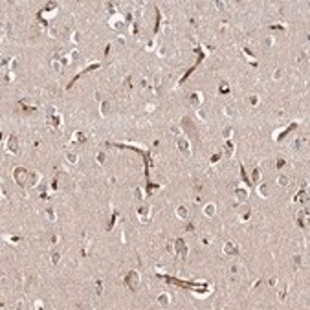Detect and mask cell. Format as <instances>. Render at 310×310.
I'll return each instance as SVG.
<instances>
[{
  "instance_id": "obj_3",
  "label": "cell",
  "mask_w": 310,
  "mask_h": 310,
  "mask_svg": "<svg viewBox=\"0 0 310 310\" xmlns=\"http://www.w3.org/2000/svg\"><path fill=\"white\" fill-rule=\"evenodd\" d=\"M19 149H20V145H19V138H17L15 134H11V136L6 140V150H7L9 154H17V152H19Z\"/></svg>"
},
{
  "instance_id": "obj_49",
  "label": "cell",
  "mask_w": 310,
  "mask_h": 310,
  "mask_svg": "<svg viewBox=\"0 0 310 310\" xmlns=\"http://www.w3.org/2000/svg\"><path fill=\"white\" fill-rule=\"evenodd\" d=\"M116 44H118V46H123V44H125V35H119L118 39H116Z\"/></svg>"
},
{
  "instance_id": "obj_10",
  "label": "cell",
  "mask_w": 310,
  "mask_h": 310,
  "mask_svg": "<svg viewBox=\"0 0 310 310\" xmlns=\"http://www.w3.org/2000/svg\"><path fill=\"white\" fill-rule=\"evenodd\" d=\"M224 154L226 156H235V143H233L231 140H226V143H224Z\"/></svg>"
},
{
  "instance_id": "obj_18",
  "label": "cell",
  "mask_w": 310,
  "mask_h": 310,
  "mask_svg": "<svg viewBox=\"0 0 310 310\" xmlns=\"http://www.w3.org/2000/svg\"><path fill=\"white\" fill-rule=\"evenodd\" d=\"M79 162V156L75 154V152H68L66 154V163H70V165H77Z\"/></svg>"
},
{
  "instance_id": "obj_12",
  "label": "cell",
  "mask_w": 310,
  "mask_h": 310,
  "mask_svg": "<svg viewBox=\"0 0 310 310\" xmlns=\"http://www.w3.org/2000/svg\"><path fill=\"white\" fill-rule=\"evenodd\" d=\"M257 195L263 196V198H266L268 195H270V187H268V183H257Z\"/></svg>"
},
{
  "instance_id": "obj_32",
  "label": "cell",
  "mask_w": 310,
  "mask_h": 310,
  "mask_svg": "<svg viewBox=\"0 0 310 310\" xmlns=\"http://www.w3.org/2000/svg\"><path fill=\"white\" fill-rule=\"evenodd\" d=\"M52 66H53V70H55L57 73H63V64H61L59 61H52Z\"/></svg>"
},
{
  "instance_id": "obj_48",
  "label": "cell",
  "mask_w": 310,
  "mask_h": 310,
  "mask_svg": "<svg viewBox=\"0 0 310 310\" xmlns=\"http://www.w3.org/2000/svg\"><path fill=\"white\" fill-rule=\"evenodd\" d=\"M145 48L149 50V52H150V50H156V40H150V42H147Z\"/></svg>"
},
{
  "instance_id": "obj_56",
  "label": "cell",
  "mask_w": 310,
  "mask_h": 310,
  "mask_svg": "<svg viewBox=\"0 0 310 310\" xmlns=\"http://www.w3.org/2000/svg\"><path fill=\"white\" fill-rule=\"evenodd\" d=\"M147 85H149L147 79H141V81H140V86H141V88H147Z\"/></svg>"
},
{
  "instance_id": "obj_22",
  "label": "cell",
  "mask_w": 310,
  "mask_h": 310,
  "mask_svg": "<svg viewBox=\"0 0 310 310\" xmlns=\"http://www.w3.org/2000/svg\"><path fill=\"white\" fill-rule=\"evenodd\" d=\"M231 136H233V129L231 127H224L222 129V138L224 140H231Z\"/></svg>"
},
{
  "instance_id": "obj_9",
  "label": "cell",
  "mask_w": 310,
  "mask_h": 310,
  "mask_svg": "<svg viewBox=\"0 0 310 310\" xmlns=\"http://www.w3.org/2000/svg\"><path fill=\"white\" fill-rule=\"evenodd\" d=\"M156 303L160 305V306H169L171 305V294H167V292H162L160 296H158V299H156Z\"/></svg>"
},
{
  "instance_id": "obj_19",
  "label": "cell",
  "mask_w": 310,
  "mask_h": 310,
  "mask_svg": "<svg viewBox=\"0 0 310 310\" xmlns=\"http://www.w3.org/2000/svg\"><path fill=\"white\" fill-rule=\"evenodd\" d=\"M13 39V29H11V24H6L4 26V40H11Z\"/></svg>"
},
{
  "instance_id": "obj_31",
  "label": "cell",
  "mask_w": 310,
  "mask_h": 310,
  "mask_svg": "<svg viewBox=\"0 0 310 310\" xmlns=\"http://www.w3.org/2000/svg\"><path fill=\"white\" fill-rule=\"evenodd\" d=\"M251 180H253V183H259V180H261V169H253Z\"/></svg>"
},
{
  "instance_id": "obj_29",
  "label": "cell",
  "mask_w": 310,
  "mask_h": 310,
  "mask_svg": "<svg viewBox=\"0 0 310 310\" xmlns=\"http://www.w3.org/2000/svg\"><path fill=\"white\" fill-rule=\"evenodd\" d=\"M283 75H284L283 68H277V70L273 72V75H272V77H273V81H281V79H283Z\"/></svg>"
},
{
  "instance_id": "obj_40",
  "label": "cell",
  "mask_w": 310,
  "mask_h": 310,
  "mask_svg": "<svg viewBox=\"0 0 310 310\" xmlns=\"http://www.w3.org/2000/svg\"><path fill=\"white\" fill-rule=\"evenodd\" d=\"M79 57H81V55H79V52H77V50L70 52V61H79Z\"/></svg>"
},
{
  "instance_id": "obj_57",
  "label": "cell",
  "mask_w": 310,
  "mask_h": 310,
  "mask_svg": "<svg viewBox=\"0 0 310 310\" xmlns=\"http://www.w3.org/2000/svg\"><path fill=\"white\" fill-rule=\"evenodd\" d=\"M158 57H165V48H158Z\"/></svg>"
},
{
  "instance_id": "obj_46",
  "label": "cell",
  "mask_w": 310,
  "mask_h": 310,
  "mask_svg": "<svg viewBox=\"0 0 310 310\" xmlns=\"http://www.w3.org/2000/svg\"><path fill=\"white\" fill-rule=\"evenodd\" d=\"M132 15H134V19L138 20L140 17H143V11H141V9H134V11H132Z\"/></svg>"
},
{
  "instance_id": "obj_20",
  "label": "cell",
  "mask_w": 310,
  "mask_h": 310,
  "mask_svg": "<svg viewBox=\"0 0 310 310\" xmlns=\"http://www.w3.org/2000/svg\"><path fill=\"white\" fill-rule=\"evenodd\" d=\"M46 219H48L50 222H55L57 215H55V209H53V207H48V209H46Z\"/></svg>"
},
{
  "instance_id": "obj_50",
  "label": "cell",
  "mask_w": 310,
  "mask_h": 310,
  "mask_svg": "<svg viewBox=\"0 0 310 310\" xmlns=\"http://www.w3.org/2000/svg\"><path fill=\"white\" fill-rule=\"evenodd\" d=\"M42 306H44V305H42V301H40V299H37L35 303H33V308H37V310H39V308H42Z\"/></svg>"
},
{
  "instance_id": "obj_16",
  "label": "cell",
  "mask_w": 310,
  "mask_h": 310,
  "mask_svg": "<svg viewBox=\"0 0 310 310\" xmlns=\"http://www.w3.org/2000/svg\"><path fill=\"white\" fill-rule=\"evenodd\" d=\"M90 248H92V240L86 239L85 242H83V248H81V257H86L88 251H90Z\"/></svg>"
},
{
  "instance_id": "obj_15",
  "label": "cell",
  "mask_w": 310,
  "mask_h": 310,
  "mask_svg": "<svg viewBox=\"0 0 310 310\" xmlns=\"http://www.w3.org/2000/svg\"><path fill=\"white\" fill-rule=\"evenodd\" d=\"M176 216H178L180 220H187V216H189L187 207H186V206H180V207H176Z\"/></svg>"
},
{
  "instance_id": "obj_45",
  "label": "cell",
  "mask_w": 310,
  "mask_h": 310,
  "mask_svg": "<svg viewBox=\"0 0 310 310\" xmlns=\"http://www.w3.org/2000/svg\"><path fill=\"white\" fill-rule=\"evenodd\" d=\"M273 42H275V39L273 37H266V40H264V44L270 48V46H273Z\"/></svg>"
},
{
  "instance_id": "obj_54",
  "label": "cell",
  "mask_w": 310,
  "mask_h": 310,
  "mask_svg": "<svg viewBox=\"0 0 310 310\" xmlns=\"http://www.w3.org/2000/svg\"><path fill=\"white\" fill-rule=\"evenodd\" d=\"M167 251L174 255V244H173V242H169V244H167Z\"/></svg>"
},
{
  "instance_id": "obj_36",
  "label": "cell",
  "mask_w": 310,
  "mask_h": 310,
  "mask_svg": "<svg viewBox=\"0 0 310 310\" xmlns=\"http://www.w3.org/2000/svg\"><path fill=\"white\" fill-rule=\"evenodd\" d=\"M106 11L110 13V17L116 15V13H118V11H116V4H106Z\"/></svg>"
},
{
  "instance_id": "obj_35",
  "label": "cell",
  "mask_w": 310,
  "mask_h": 310,
  "mask_svg": "<svg viewBox=\"0 0 310 310\" xmlns=\"http://www.w3.org/2000/svg\"><path fill=\"white\" fill-rule=\"evenodd\" d=\"M277 183H279V186H286V183H288V178L284 176V174H279V176H277Z\"/></svg>"
},
{
  "instance_id": "obj_2",
  "label": "cell",
  "mask_w": 310,
  "mask_h": 310,
  "mask_svg": "<svg viewBox=\"0 0 310 310\" xmlns=\"http://www.w3.org/2000/svg\"><path fill=\"white\" fill-rule=\"evenodd\" d=\"M125 284H127V288H130L132 292L138 290V284H140V273L138 272H129L127 277H125Z\"/></svg>"
},
{
  "instance_id": "obj_59",
  "label": "cell",
  "mask_w": 310,
  "mask_h": 310,
  "mask_svg": "<svg viewBox=\"0 0 310 310\" xmlns=\"http://www.w3.org/2000/svg\"><path fill=\"white\" fill-rule=\"evenodd\" d=\"M216 7H219V11H222L224 7H226V4H224V2H220V0H219V2H216Z\"/></svg>"
},
{
  "instance_id": "obj_51",
  "label": "cell",
  "mask_w": 310,
  "mask_h": 310,
  "mask_svg": "<svg viewBox=\"0 0 310 310\" xmlns=\"http://www.w3.org/2000/svg\"><path fill=\"white\" fill-rule=\"evenodd\" d=\"M59 240H61L59 235H52V237H50V242H52V244H55V242H59Z\"/></svg>"
},
{
  "instance_id": "obj_5",
  "label": "cell",
  "mask_w": 310,
  "mask_h": 310,
  "mask_svg": "<svg viewBox=\"0 0 310 310\" xmlns=\"http://www.w3.org/2000/svg\"><path fill=\"white\" fill-rule=\"evenodd\" d=\"M173 244H174V253H176L178 257H182V259H186L187 251H189V250H187V246H186V242H183L182 239H176V240L173 242Z\"/></svg>"
},
{
  "instance_id": "obj_28",
  "label": "cell",
  "mask_w": 310,
  "mask_h": 310,
  "mask_svg": "<svg viewBox=\"0 0 310 310\" xmlns=\"http://www.w3.org/2000/svg\"><path fill=\"white\" fill-rule=\"evenodd\" d=\"M46 33H48L50 37H57V35H59V29H57L55 26H48L46 28Z\"/></svg>"
},
{
  "instance_id": "obj_53",
  "label": "cell",
  "mask_w": 310,
  "mask_h": 310,
  "mask_svg": "<svg viewBox=\"0 0 310 310\" xmlns=\"http://www.w3.org/2000/svg\"><path fill=\"white\" fill-rule=\"evenodd\" d=\"M268 284H270V286H275V284H277V277H270L268 279Z\"/></svg>"
},
{
  "instance_id": "obj_60",
  "label": "cell",
  "mask_w": 310,
  "mask_h": 310,
  "mask_svg": "<svg viewBox=\"0 0 310 310\" xmlns=\"http://www.w3.org/2000/svg\"><path fill=\"white\" fill-rule=\"evenodd\" d=\"M209 242H211V237H204V239H202V244H204V246H207Z\"/></svg>"
},
{
  "instance_id": "obj_25",
  "label": "cell",
  "mask_w": 310,
  "mask_h": 310,
  "mask_svg": "<svg viewBox=\"0 0 310 310\" xmlns=\"http://www.w3.org/2000/svg\"><path fill=\"white\" fill-rule=\"evenodd\" d=\"M55 13H57V7H53V9H52V7H48L46 11H42V15H40V17H42V19H50V17H53Z\"/></svg>"
},
{
  "instance_id": "obj_1",
  "label": "cell",
  "mask_w": 310,
  "mask_h": 310,
  "mask_svg": "<svg viewBox=\"0 0 310 310\" xmlns=\"http://www.w3.org/2000/svg\"><path fill=\"white\" fill-rule=\"evenodd\" d=\"M125 24H127V20H125V17L119 15V13H116V15H112L110 19H108V26H110L112 29H116V31H121L125 28Z\"/></svg>"
},
{
  "instance_id": "obj_62",
  "label": "cell",
  "mask_w": 310,
  "mask_h": 310,
  "mask_svg": "<svg viewBox=\"0 0 310 310\" xmlns=\"http://www.w3.org/2000/svg\"><path fill=\"white\" fill-rule=\"evenodd\" d=\"M17 308H24V301H19V303H17Z\"/></svg>"
},
{
  "instance_id": "obj_27",
  "label": "cell",
  "mask_w": 310,
  "mask_h": 310,
  "mask_svg": "<svg viewBox=\"0 0 310 310\" xmlns=\"http://www.w3.org/2000/svg\"><path fill=\"white\" fill-rule=\"evenodd\" d=\"M96 160H97V163H99V165H103V163L106 162V154L103 152V150H99V152L96 154Z\"/></svg>"
},
{
  "instance_id": "obj_33",
  "label": "cell",
  "mask_w": 310,
  "mask_h": 310,
  "mask_svg": "<svg viewBox=\"0 0 310 310\" xmlns=\"http://www.w3.org/2000/svg\"><path fill=\"white\" fill-rule=\"evenodd\" d=\"M13 79H15V73H13V72H9V73H6V75H4V83H6V85L13 83Z\"/></svg>"
},
{
  "instance_id": "obj_52",
  "label": "cell",
  "mask_w": 310,
  "mask_h": 310,
  "mask_svg": "<svg viewBox=\"0 0 310 310\" xmlns=\"http://www.w3.org/2000/svg\"><path fill=\"white\" fill-rule=\"evenodd\" d=\"M154 108H156V106H154L152 103H149V105H145V112H152Z\"/></svg>"
},
{
  "instance_id": "obj_11",
  "label": "cell",
  "mask_w": 310,
  "mask_h": 310,
  "mask_svg": "<svg viewBox=\"0 0 310 310\" xmlns=\"http://www.w3.org/2000/svg\"><path fill=\"white\" fill-rule=\"evenodd\" d=\"M222 250H224V253H226V255H237V253H239V250H237V246H235V242H226Z\"/></svg>"
},
{
  "instance_id": "obj_23",
  "label": "cell",
  "mask_w": 310,
  "mask_h": 310,
  "mask_svg": "<svg viewBox=\"0 0 310 310\" xmlns=\"http://www.w3.org/2000/svg\"><path fill=\"white\" fill-rule=\"evenodd\" d=\"M81 37H83V35H81V31H73L72 35H70V40H72L73 44H79V42H81Z\"/></svg>"
},
{
  "instance_id": "obj_17",
  "label": "cell",
  "mask_w": 310,
  "mask_h": 310,
  "mask_svg": "<svg viewBox=\"0 0 310 310\" xmlns=\"http://www.w3.org/2000/svg\"><path fill=\"white\" fill-rule=\"evenodd\" d=\"M85 140H86V136L81 130H77V132H73V136H72V143H81V141H85Z\"/></svg>"
},
{
  "instance_id": "obj_13",
  "label": "cell",
  "mask_w": 310,
  "mask_h": 310,
  "mask_svg": "<svg viewBox=\"0 0 310 310\" xmlns=\"http://www.w3.org/2000/svg\"><path fill=\"white\" fill-rule=\"evenodd\" d=\"M108 110H110V101L103 99V101H101V106H99V116H101V118H106Z\"/></svg>"
},
{
  "instance_id": "obj_41",
  "label": "cell",
  "mask_w": 310,
  "mask_h": 310,
  "mask_svg": "<svg viewBox=\"0 0 310 310\" xmlns=\"http://www.w3.org/2000/svg\"><path fill=\"white\" fill-rule=\"evenodd\" d=\"M301 261H303V259H301V255H294V268H296V270L301 266Z\"/></svg>"
},
{
  "instance_id": "obj_8",
  "label": "cell",
  "mask_w": 310,
  "mask_h": 310,
  "mask_svg": "<svg viewBox=\"0 0 310 310\" xmlns=\"http://www.w3.org/2000/svg\"><path fill=\"white\" fill-rule=\"evenodd\" d=\"M178 149H180L182 154L189 156V154H191V141L186 140V138H180V140H178Z\"/></svg>"
},
{
  "instance_id": "obj_21",
  "label": "cell",
  "mask_w": 310,
  "mask_h": 310,
  "mask_svg": "<svg viewBox=\"0 0 310 310\" xmlns=\"http://www.w3.org/2000/svg\"><path fill=\"white\" fill-rule=\"evenodd\" d=\"M306 219H308V216H306V209H305V211H299V213H297V220H299L301 226L305 224V228H306Z\"/></svg>"
},
{
  "instance_id": "obj_7",
  "label": "cell",
  "mask_w": 310,
  "mask_h": 310,
  "mask_svg": "<svg viewBox=\"0 0 310 310\" xmlns=\"http://www.w3.org/2000/svg\"><path fill=\"white\" fill-rule=\"evenodd\" d=\"M138 219H140V222H149L150 220V207L149 206H141L138 209Z\"/></svg>"
},
{
  "instance_id": "obj_55",
  "label": "cell",
  "mask_w": 310,
  "mask_h": 310,
  "mask_svg": "<svg viewBox=\"0 0 310 310\" xmlns=\"http://www.w3.org/2000/svg\"><path fill=\"white\" fill-rule=\"evenodd\" d=\"M96 101H103V92H96Z\"/></svg>"
},
{
  "instance_id": "obj_42",
  "label": "cell",
  "mask_w": 310,
  "mask_h": 310,
  "mask_svg": "<svg viewBox=\"0 0 310 310\" xmlns=\"http://www.w3.org/2000/svg\"><path fill=\"white\" fill-rule=\"evenodd\" d=\"M171 132L176 134V136H180V134H182V129L178 127V125H171Z\"/></svg>"
},
{
  "instance_id": "obj_24",
  "label": "cell",
  "mask_w": 310,
  "mask_h": 310,
  "mask_svg": "<svg viewBox=\"0 0 310 310\" xmlns=\"http://www.w3.org/2000/svg\"><path fill=\"white\" fill-rule=\"evenodd\" d=\"M59 261H61V253H59V251H53V253L50 255V263H52V264H59Z\"/></svg>"
},
{
  "instance_id": "obj_61",
  "label": "cell",
  "mask_w": 310,
  "mask_h": 310,
  "mask_svg": "<svg viewBox=\"0 0 310 310\" xmlns=\"http://www.w3.org/2000/svg\"><path fill=\"white\" fill-rule=\"evenodd\" d=\"M237 272H239V266L233 264V266H231V273H237Z\"/></svg>"
},
{
  "instance_id": "obj_38",
  "label": "cell",
  "mask_w": 310,
  "mask_h": 310,
  "mask_svg": "<svg viewBox=\"0 0 310 310\" xmlns=\"http://www.w3.org/2000/svg\"><path fill=\"white\" fill-rule=\"evenodd\" d=\"M7 64H9V70H15V68H17V64H19V59H15V57H13V59L7 61Z\"/></svg>"
},
{
  "instance_id": "obj_47",
  "label": "cell",
  "mask_w": 310,
  "mask_h": 310,
  "mask_svg": "<svg viewBox=\"0 0 310 310\" xmlns=\"http://www.w3.org/2000/svg\"><path fill=\"white\" fill-rule=\"evenodd\" d=\"M250 103L253 105V106H257V105H259V97H257V96H250Z\"/></svg>"
},
{
  "instance_id": "obj_30",
  "label": "cell",
  "mask_w": 310,
  "mask_h": 310,
  "mask_svg": "<svg viewBox=\"0 0 310 310\" xmlns=\"http://www.w3.org/2000/svg\"><path fill=\"white\" fill-rule=\"evenodd\" d=\"M134 200H143V191H141V187H136L134 189Z\"/></svg>"
},
{
  "instance_id": "obj_37",
  "label": "cell",
  "mask_w": 310,
  "mask_h": 310,
  "mask_svg": "<svg viewBox=\"0 0 310 310\" xmlns=\"http://www.w3.org/2000/svg\"><path fill=\"white\" fill-rule=\"evenodd\" d=\"M96 294H97V296H101V294H103V283H101V281H97V283H96Z\"/></svg>"
},
{
  "instance_id": "obj_6",
  "label": "cell",
  "mask_w": 310,
  "mask_h": 310,
  "mask_svg": "<svg viewBox=\"0 0 310 310\" xmlns=\"http://www.w3.org/2000/svg\"><path fill=\"white\" fill-rule=\"evenodd\" d=\"M202 101H204V94H202V92H193V94L189 96V105L195 106V108H200Z\"/></svg>"
},
{
  "instance_id": "obj_43",
  "label": "cell",
  "mask_w": 310,
  "mask_h": 310,
  "mask_svg": "<svg viewBox=\"0 0 310 310\" xmlns=\"http://www.w3.org/2000/svg\"><path fill=\"white\" fill-rule=\"evenodd\" d=\"M224 114L228 116V118H231V116H235V110H233V108H229V106H226V108H224Z\"/></svg>"
},
{
  "instance_id": "obj_4",
  "label": "cell",
  "mask_w": 310,
  "mask_h": 310,
  "mask_svg": "<svg viewBox=\"0 0 310 310\" xmlns=\"http://www.w3.org/2000/svg\"><path fill=\"white\" fill-rule=\"evenodd\" d=\"M233 196H235L237 202H244V200H248V196H250V189L246 186H237L235 191H233Z\"/></svg>"
},
{
  "instance_id": "obj_44",
  "label": "cell",
  "mask_w": 310,
  "mask_h": 310,
  "mask_svg": "<svg viewBox=\"0 0 310 310\" xmlns=\"http://www.w3.org/2000/svg\"><path fill=\"white\" fill-rule=\"evenodd\" d=\"M209 162H211V165L219 163V162H220V154H213V156H211V160H209Z\"/></svg>"
},
{
  "instance_id": "obj_26",
  "label": "cell",
  "mask_w": 310,
  "mask_h": 310,
  "mask_svg": "<svg viewBox=\"0 0 310 310\" xmlns=\"http://www.w3.org/2000/svg\"><path fill=\"white\" fill-rule=\"evenodd\" d=\"M196 118H198L200 121H207V114H206L204 108H196Z\"/></svg>"
},
{
  "instance_id": "obj_14",
  "label": "cell",
  "mask_w": 310,
  "mask_h": 310,
  "mask_svg": "<svg viewBox=\"0 0 310 310\" xmlns=\"http://www.w3.org/2000/svg\"><path fill=\"white\" fill-rule=\"evenodd\" d=\"M215 213H216V206L213 202H209V204L204 206V215L206 216H215Z\"/></svg>"
},
{
  "instance_id": "obj_39",
  "label": "cell",
  "mask_w": 310,
  "mask_h": 310,
  "mask_svg": "<svg viewBox=\"0 0 310 310\" xmlns=\"http://www.w3.org/2000/svg\"><path fill=\"white\" fill-rule=\"evenodd\" d=\"M301 147H303V140H301V138L294 140V149H296V150H301Z\"/></svg>"
},
{
  "instance_id": "obj_58",
  "label": "cell",
  "mask_w": 310,
  "mask_h": 310,
  "mask_svg": "<svg viewBox=\"0 0 310 310\" xmlns=\"http://www.w3.org/2000/svg\"><path fill=\"white\" fill-rule=\"evenodd\" d=\"M284 296H286V288H283V290L279 292V299L283 301V299H284Z\"/></svg>"
},
{
  "instance_id": "obj_34",
  "label": "cell",
  "mask_w": 310,
  "mask_h": 310,
  "mask_svg": "<svg viewBox=\"0 0 310 310\" xmlns=\"http://www.w3.org/2000/svg\"><path fill=\"white\" fill-rule=\"evenodd\" d=\"M239 220H240V222H246V220H250V209H246V211H242V213H240Z\"/></svg>"
}]
</instances>
